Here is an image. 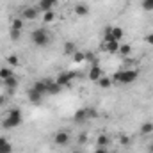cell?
<instances>
[{
    "label": "cell",
    "mask_w": 153,
    "mask_h": 153,
    "mask_svg": "<svg viewBox=\"0 0 153 153\" xmlns=\"http://www.w3.org/2000/svg\"><path fill=\"white\" fill-rule=\"evenodd\" d=\"M137 76H139L137 70H121V71H116L112 75V80L117 84H132V82H135Z\"/></svg>",
    "instance_id": "obj_1"
},
{
    "label": "cell",
    "mask_w": 153,
    "mask_h": 153,
    "mask_svg": "<svg viewBox=\"0 0 153 153\" xmlns=\"http://www.w3.org/2000/svg\"><path fill=\"white\" fill-rule=\"evenodd\" d=\"M20 125H22V111H20V109H11L9 114H7V117L2 121V126H4L5 130L16 128V126H20Z\"/></svg>",
    "instance_id": "obj_2"
},
{
    "label": "cell",
    "mask_w": 153,
    "mask_h": 153,
    "mask_svg": "<svg viewBox=\"0 0 153 153\" xmlns=\"http://www.w3.org/2000/svg\"><path fill=\"white\" fill-rule=\"evenodd\" d=\"M30 41L36 45V46H46L50 43V32L45 30V29H36L32 30L30 34Z\"/></svg>",
    "instance_id": "obj_3"
},
{
    "label": "cell",
    "mask_w": 153,
    "mask_h": 153,
    "mask_svg": "<svg viewBox=\"0 0 153 153\" xmlns=\"http://www.w3.org/2000/svg\"><path fill=\"white\" fill-rule=\"evenodd\" d=\"M75 78V73H70V71H64V73H59L57 78H55V82L61 85V87H64V85H68L71 80Z\"/></svg>",
    "instance_id": "obj_4"
},
{
    "label": "cell",
    "mask_w": 153,
    "mask_h": 153,
    "mask_svg": "<svg viewBox=\"0 0 153 153\" xmlns=\"http://www.w3.org/2000/svg\"><path fill=\"white\" fill-rule=\"evenodd\" d=\"M53 141H55V144L64 146V144H68V143H70V134H68V132H64V130H59V132H55Z\"/></svg>",
    "instance_id": "obj_5"
},
{
    "label": "cell",
    "mask_w": 153,
    "mask_h": 153,
    "mask_svg": "<svg viewBox=\"0 0 153 153\" xmlns=\"http://www.w3.org/2000/svg\"><path fill=\"white\" fill-rule=\"evenodd\" d=\"M38 7H34V5H29V7H25L23 11H22V20H36L38 18Z\"/></svg>",
    "instance_id": "obj_6"
},
{
    "label": "cell",
    "mask_w": 153,
    "mask_h": 153,
    "mask_svg": "<svg viewBox=\"0 0 153 153\" xmlns=\"http://www.w3.org/2000/svg\"><path fill=\"white\" fill-rule=\"evenodd\" d=\"M45 82H46V94H59L62 91V87L55 80H45Z\"/></svg>",
    "instance_id": "obj_7"
},
{
    "label": "cell",
    "mask_w": 153,
    "mask_h": 153,
    "mask_svg": "<svg viewBox=\"0 0 153 153\" xmlns=\"http://www.w3.org/2000/svg\"><path fill=\"white\" fill-rule=\"evenodd\" d=\"M91 116H94L93 111H89V109H80V111H76L75 112V121L76 123H84L87 117H91Z\"/></svg>",
    "instance_id": "obj_8"
},
{
    "label": "cell",
    "mask_w": 153,
    "mask_h": 153,
    "mask_svg": "<svg viewBox=\"0 0 153 153\" xmlns=\"http://www.w3.org/2000/svg\"><path fill=\"white\" fill-rule=\"evenodd\" d=\"M102 76H103V71H102V68H100L98 64H94V66L89 70V78H91L93 82H98Z\"/></svg>",
    "instance_id": "obj_9"
},
{
    "label": "cell",
    "mask_w": 153,
    "mask_h": 153,
    "mask_svg": "<svg viewBox=\"0 0 153 153\" xmlns=\"http://www.w3.org/2000/svg\"><path fill=\"white\" fill-rule=\"evenodd\" d=\"M53 5H57V0H39L38 9L43 11V13H46V11H52Z\"/></svg>",
    "instance_id": "obj_10"
},
{
    "label": "cell",
    "mask_w": 153,
    "mask_h": 153,
    "mask_svg": "<svg viewBox=\"0 0 153 153\" xmlns=\"http://www.w3.org/2000/svg\"><path fill=\"white\" fill-rule=\"evenodd\" d=\"M75 14L76 16H87L89 14V5L87 4H84V2H80V4H76L75 5Z\"/></svg>",
    "instance_id": "obj_11"
},
{
    "label": "cell",
    "mask_w": 153,
    "mask_h": 153,
    "mask_svg": "<svg viewBox=\"0 0 153 153\" xmlns=\"http://www.w3.org/2000/svg\"><path fill=\"white\" fill-rule=\"evenodd\" d=\"M103 50H107L109 53H117V50H119V41H109V43H105L103 45Z\"/></svg>",
    "instance_id": "obj_12"
},
{
    "label": "cell",
    "mask_w": 153,
    "mask_h": 153,
    "mask_svg": "<svg viewBox=\"0 0 153 153\" xmlns=\"http://www.w3.org/2000/svg\"><path fill=\"white\" fill-rule=\"evenodd\" d=\"M11 152H13L11 143L5 137H0V153H11Z\"/></svg>",
    "instance_id": "obj_13"
},
{
    "label": "cell",
    "mask_w": 153,
    "mask_h": 153,
    "mask_svg": "<svg viewBox=\"0 0 153 153\" xmlns=\"http://www.w3.org/2000/svg\"><path fill=\"white\" fill-rule=\"evenodd\" d=\"M29 100H30L32 103H39V102L43 100V94L38 93V91H34V89L30 87V89H29Z\"/></svg>",
    "instance_id": "obj_14"
},
{
    "label": "cell",
    "mask_w": 153,
    "mask_h": 153,
    "mask_svg": "<svg viewBox=\"0 0 153 153\" xmlns=\"http://www.w3.org/2000/svg\"><path fill=\"white\" fill-rule=\"evenodd\" d=\"M4 85L9 89V91H14V87L18 85V78L16 76H11V78H5L4 80Z\"/></svg>",
    "instance_id": "obj_15"
},
{
    "label": "cell",
    "mask_w": 153,
    "mask_h": 153,
    "mask_svg": "<svg viewBox=\"0 0 153 153\" xmlns=\"http://www.w3.org/2000/svg\"><path fill=\"white\" fill-rule=\"evenodd\" d=\"M111 36L116 41H121V38H123V29L121 27H111Z\"/></svg>",
    "instance_id": "obj_16"
},
{
    "label": "cell",
    "mask_w": 153,
    "mask_h": 153,
    "mask_svg": "<svg viewBox=\"0 0 153 153\" xmlns=\"http://www.w3.org/2000/svg\"><path fill=\"white\" fill-rule=\"evenodd\" d=\"M141 134H143V135H150V134H153V123H150V121L143 123V125H141Z\"/></svg>",
    "instance_id": "obj_17"
},
{
    "label": "cell",
    "mask_w": 153,
    "mask_h": 153,
    "mask_svg": "<svg viewBox=\"0 0 153 153\" xmlns=\"http://www.w3.org/2000/svg\"><path fill=\"white\" fill-rule=\"evenodd\" d=\"M117 53H119V55H123V57H128V55L132 53V46H130V45H119Z\"/></svg>",
    "instance_id": "obj_18"
},
{
    "label": "cell",
    "mask_w": 153,
    "mask_h": 153,
    "mask_svg": "<svg viewBox=\"0 0 153 153\" xmlns=\"http://www.w3.org/2000/svg\"><path fill=\"white\" fill-rule=\"evenodd\" d=\"M96 144H98V148H107V146H109V137H107L105 134H100Z\"/></svg>",
    "instance_id": "obj_19"
},
{
    "label": "cell",
    "mask_w": 153,
    "mask_h": 153,
    "mask_svg": "<svg viewBox=\"0 0 153 153\" xmlns=\"http://www.w3.org/2000/svg\"><path fill=\"white\" fill-rule=\"evenodd\" d=\"M32 89L38 91V93H41V94H46V82H45V80H43V82H36V84L32 85Z\"/></svg>",
    "instance_id": "obj_20"
},
{
    "label": "cell",
    "mask_w": 153,
    "mask_h": 153,
    "mask_svg": "<svg viewBox=\"0 0 153 153\" xmlns=\"http://www.w3.org/2000/svg\"><path fill=\"white\" fill-rule=\"evenodd\" d=\"M11 76H14V71H13L11 68H2V70H0V78H2V80L11 78Z\"/></svg>",
    "instance_id": "obj_21"
},
{
    "label": "cell",
    "mask_w": 153,
    "mask_h": 153,
    "mask_svg": "<svg viewBox=\"0 0 153 153\" xmlns=\"http://www.w3.org/2000/svg\"><path fill=\"white\" fill-rule=\"evenodd\" d=\"M55 20V13L53 11H46V13H43V22L45 23H52Z\"/></svg>",
    "instance_id": "obj_22"
},
{
    "label": "cell",
    "mask_w": 153,
    "mask_h": 153,
    "mask_svg": "<svg viewBox=\"0 0 153 153\" xmlns=\"http://www.w3.org/2000/svg\"><path fill=\"white\" fill-rule=\"evenodd\" d=\"M76 52V46H75V43H71V41H68V43H64V53H75Z\"/></svg>",
    "instance_id": "obj_23"
},
{
    "label": "cell",
    "mask_w": 153,
    "mask_h": 153,
    "mask_svg": "<svg viewBox=\"0 0 153 153\" xmlns=\"http://www.w3.org/2000/svg\"><path fill=\"white\" fill-rule=\"evenodd\" d=\"M7 62H9L11 68H16V66H20V57L18 55H9L7 57Z\"/></svg>",
    "instance_id": "obj_24"
},
{
    "label": "cell",
    "mask_w": 153,
    "mask_h": 153,
    "mask_svg": "<svg viewBox=\"0 0 153 153\" xmlns=\"http://www.w3.org/2000/svg\"><path fill=\"white\" fill-rule=\"evenodd\" d=\"M111 84H112V80H111L109 76H102V78L98 80V85H100V87H105V89L111 87Z\"/></svg>",
    "instance_id": "obj_25"
},
{
    "label": "cell",
    "mask_w": 153,
    "mask_h": 153,
    "mask_svg": "<svg viewBox=\"0 0 153 153\" xmlns=\"http://www.w3.org/2000/svg\"><path fill=\"white\" fill-rule=\"evenodd\" d=\"M11 29H13V30H22V29H23V20H20V18L13 20V25H11Z\"/></svg>",
    "instance_id": "obj_26"
},
{
    "label": "cell",
    "mask_w": 153,
    "mask_h": 153,
    "mask_svg": "<svg viewBox=\"0 0 153 153\" xmlns=\"http://www.w3.org/2000/svg\"><path fill=\"white\" fill-rule=\"evenodd\" d=\"M73 59H75V62H84V61H85V55H84L82 52L76 50L75 53H73Z\"/></svg>",
    "instance_id": "obj_27"
},
{
    "label": "cell",
    "mask_w": 153,
    "mask_h": 153,
    "mask_svg": "<svg viewBox=\"0 0 153 153\" xmlns=\"http://www.w3.org/2000/svg\"><path fill=\"white\" fill-rule=\"evenodd\" d=\"M143 9L153 11V0H143Z\"/></svg>",
    "instance_id": "obj_28"
},
{
    "label": "cell",
    "mask_w": 153,
    "mask_h": 153,
    "mask_svg": "<svg viewBox=\"0 0 153 153\" xmlns=\"http://www.w3.org/2000/svg\"><path fill=\"white\" fill-rule=\"evenodd\" d=\"M20 36H22V30H13V29H11V39H13V41H18Z\"/></svg>",
    "instance_id": "obj_29"
},
{
    "label": "cell",
    "mask_w": 153,
    "mask_h": 153,
    "mask_svg": "<svg viewBox=\"0 0 153 153\" xmlns=\"http://www.w3.org/2000/svg\"><path fill=\"white\" fill-rule=\"evenodd\" d=\"M144 39H146V43H148V45H153V34H148Z\"/></svg>",
    "instance_id": "obj_30"
},
{
    "label": "cell",
    "mask_w": 153,
    "mask_h": 153,
    "mask_svg": "<svg viewBox=\"0 0 153 153\" xmlns=\"http://www.w3.org/2000/svg\"><path fill=\"white\" fill-rule=\"evenodd\" d=\"M119 141H121V144H126V143H128V137H126V135H121Z\"/></svg>",
    "instance_id": "obj_31"
},
{
    "label": "cell",
    "mask_w": 153,
    "mask_h": 153,
    "mask_svg": "<svg viewBox=\"0 0 153 153\" xmlns=\"http://www.w3.org/2000/svg\"><path fill=\"white\" fill-rule=\"evenodd\" d=\"M94 153H107V148H96Z\"/></svg>",
    "instance_id": "obj_32"
},
{
    "label": "cell",
    "mask_w": 153,
    "mask_h": 153,
    "mask_svg": "<svg viewBox=\"0 0 153 153\" xmlns=\"http://www.w3.org/2000/svg\"><path fill=\"white\" fill-rule=\"evenodd\" d=\"M150 152H152V153H153V144H152V146H150Z\"/></svg>",
    "instance_id": "obj_33"
},
{
    "label": "cell",
    "mask_w": 153,
    "mask_h": 153,
    "mask_svg": "<svg viewBox=\"0 0 153 153\" xmlns=\"http://www.w3.org/2000/svg\"><path fill=\"white\" fill-rule=\"evenodd\" d=\"M75 153H78V152H75Z\"/></svg>",
    "instance_id": "obj_34"
}]
</instances>
